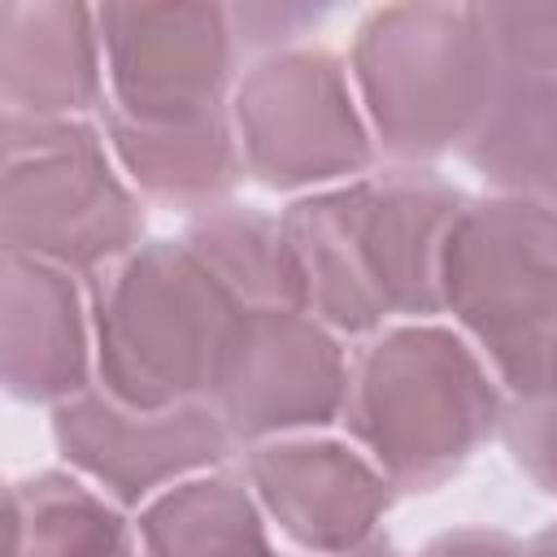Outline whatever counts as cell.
<instances>
[{
    "label": "cell",
    "instance_id": "6da1fadb",
    "mask_svg": "<svg viewBox=\"0 0 557 557\" xmlns=\"http://www.w3.org/2000/svg\"><path fill=\"white\" fill-rule=\"evenodd\" d=\"M466 191L426 165H392L305 191L283 209L305 265L309 309L339 335H374L392 318H435L440 248Z\"/></svg>",
    "mask_w": 557,
    "mask_h": 557
},
{
    "label": "cell",
    "instance_id": "7a4b0ae2",
    "mask_svg": "<svg viewBox=\"0 0 557 557\" xmlns=\"http://www.w3.org/2000/svg\"><path fill=\"white\" fill-rule=\"evenodd\" d=\"M505 405V383L457 326L405 318L357 352L339 422L400 492H431L500 435Z\"/></svg>",
    "mask_w": 557,
    "mask_h": 557
},
{
    "label": "cell",
    "instance_id": "3957f363",
    "mask_svg": "<svg viewBox=\"0 0 557 557\" xmlns=\"http://www.w3.org/2000/svg\"><path fill=\"white\" fill-rule=\"evenodd\" d=\"M96 383L135 409L209 400L222 339L244 309L178 239H139L87 278Z\"/></svg>",
    "mask_w": 557,
    "mask_h": 557
},
{
    "label": "cell",
    "instance_id": "277c9868",
    "mask_svg": "<svg viewBox=\"0 0 557 557\" xmlns=\"http://www.w3.org/2000/svg\"><path fill=\"white\" fill-rule=\"evenodd\" d=\"M348 74L374 148L396 165H426L466 144L496 61L457 0H387L357 26Z\"/></svg>",
    "mask_w": 557,
    "mask_h": 557
},
{
    "label": "cell",
    "instance_id": "5b68a950",
    "mask_svg": "<svg viewBox=\"0 0 557 557\" xmlns=\"http://www.w3.org/2000/svg\"><path fill=\"white\" fill-rule=\"evenodd\" d=\"M440 305L505 392H522L557 352V209L466 196L440 248Z\"/></svg>",
    "mask_w": 557,
    "mask_h": 557
},
{
    "label": "cell",
    "instance_id": "8992f818",
    "mask_svg": "<svg viewBox=\"0 0 557 557\" xmlns=\"http://www.w3.org/2000/svg\"><path fill=\"white\" fill-rule=\"evenodd\" d=\"M0 139V239L9 252L91 278L144 239V196L87 117L4 113Z\"/></svg>",
    "mask_w": 557,
    "mask_h": 557
},
{
    "label": "cell",
    "instance_id": "52a82bcc",
    "mask_svg": "<svg viewBox=\"0 0 557 557\" xmlns=\"http://www.w3.org/2000/svg\"><path fill=\"white\" fill-rule=\"evenodd\" d=\"M244 174L270 191H318L370 174L374 135L348 65L326 48H274L231 91Z\"/></svg>",
    "mask_w": 557,
    "mask_h": 557
},
{
    "label": "cell",
    "instance_id": "ba28073f",
    "mask_svg": "<svg viewBox=\"0 0 557 557\" xmlns=\"http://www.w3.org/2000/svg\"><path fill=\"white\" fill-rule=\"evenodd\" d=\"M339 339L313 309L244 305L231 318L209 392L235 444L339 422L352 374Z\"/></svg>",
    "mask_w": 557,
    "mask_h": 557
},
{
    "label": "cell",
    "instance_id": "9c48e42d",
    "mask_svg": "<svg viewBox=\"0 0 557 557\" xmlns=\"http://www.w3.org/2000/svg\"><path fill=\"white\" fill-rule=\"evenodd\" d=\"M109 104L139 122L226 109L235 30L226 0H96Z\"/></svg>",
    "mask_w": 557,
    "mask_h": 557
},
{
    "label": "cell",
    "instance_id": "30bf717a",
    "mask_svg": "<svg viewBox=\"0 0 557 557\" xmlns=\"http://www.w3.org/2000/svg\"><path fill=\"white\" fill-rule=\"evenodd\" d=\"M52 444L122 509H139L170 483L222 466L235 435L213 400L135 409L91 383L52 405Z\"/></svg>",
    "mask_w": 557,
    "mask_h": 557
},
{
    "label": "cell",
    "instance_id": "8fae6325",
    "mask_svg": "<svg viewBox=\"0 0 557 557\" xmlns=\"http://www.w3.org/2000/svg\"><path fill=\"white\" fill-rule=\"evenodd\" d=\"M244 479L252 483L265 518L296 548L313 553L374 548L400 492L366 448L313 431L248 444Z\"/></svg>",
    "mask_w": 557,
    "mask_h": 557
},
{
    "label": "cell",
    "instance_id": "7c38bea8",
    "mask_svg": "<svg viewBox=\"0 0 557 557\" xmlns=\"http://www.w3.org/2000/svg\"><path fill=\"white\" fill-rule=\"evenodd\" d=\"M0 374L17 405H61L96 383L91 305L74 270L4 248Z\"/></svg>",
    "mask_w": 557,
    "mask_h": 557
},
{
    "label": "cell",
    "instance_id": "4fadbf2b",
    "mask_svg": "<svg viewBox=\"0 0 557 557\" xmlns=\"http://www.w3.org/2000/svg\"><path fill=\"white\" fill-rule=\"evenodd\" d=\"M104 44L96 0H4V113L83 117L104 109Z\"/></svg>",
    "mask_w": 557,
    "mask_h": 557
},
{
    "label": "cell",
    "instance_id": "5bb4252c",
    "mask_svg": "<svg viewBox=\"0 0 557 557\" xmlns=\"http://www.w3.org/2000/svg\"><path fill=\"white\" fill-rule=\"evenodd\" d=\"M104 139L131 187L165 209L205 213L226 205L244 178L231 104L178 122H139L104 104Z\"/></svg>",
    "mask_w": 557,
    "mask_h": 557
},
{
    "label": "cell",
    "instance_id": "9a60e30c",
    "mask_svg": "<svg viewBox=\"0 0 557 557\" xmlns=\"http://www.w3.org/2000/svg\"><path fill=\"white\" fill-rule=\"evenodd\" d=\"M457 152L492 191L557 209V74L496 70L492 96Z\"/></svg>",
    "mask_w": 557,
    "mask_h": 557
},
{
    "label": "cell",
    "instance_id": "2e32d148",
    "mask_svg": "<svg viewBox=\"0 0 557 557\" xmlns=\"http://www.w3.org/2000/svg\"><path fill=\"white\" fill-rule=\"evenodd\" d=\"M265 509L248 479L222 470H196L148 505H139L135 535L139 548L157 557H226V553H265Z\"/></svg>",
    "mask_w": 557,
    "mask_h": 557
},
{
    "label": "cell",
    "instance_id": "e0dca14e",
    "mask_svg": "<svg viewBox=\"0 0 557 557\" xmlns=\"http://www.w3.org/2000/svg\"><path fill=\"white\" fill-rule=\"evenodd\" d=\"M183 239L200 261L235 292L239 305H296L309 309L305 265L287 235L283 213H261L248 205H213L196 213Z\"/></svg>",
    "mask_w": 557,
    "mask_h": 557
},
{
    "label": "cell",
    "instance_id": "ac0fdd59",
    "mask_svg": "<svg viewBox=\"0 0 557 557\" xmlns=\"http://www.w3.org/2000/svg\"><path fill=\"white\" fill-rule=\"evenodd\" d=\"M9 540L13 553H131L139 535L126 509L87 474L35 470L9 487Z\"/></svg>",
    "mask_w": 557,
    "mask_h": 557
},
{
    "label": "cell",
    "instance_id": "d6986e66",
    "mask_svg": "<svg viewBox=\"0 0 557 557\" xmlns=\"http://www.w3.org/2000/svg\"><path fill=\"white\" fill-rule=\"evenodd\" d=\"M496 70L557 74V0H457Z\"/></svg>",
    "mask_w": 557,
    "mask_h": 557
},
{
    "label": "cell",
    "instance_id": "ffe728a7",
    "mask_svg": "<svg viewBox=\"0 0 557 557\" xmlns=\"http://www.w3.org/2000/svg\"><path fill=\"white\" fill-rule=\"evenodd\" d=\"M500 440L513 466L544 496H557V352L544 361V370L522 392L509 396Z\"/></svg>",
    "mask_w": 557,
    "mask_h": 557
},
{
    "label": "cell",
    "instance_id": "44dd1931",
    "mask_svg": "<svg viewBox=\"0 0 557 557\" xmlns=\"http://www.w3.org/2000/svg\"><path fill=\"white\" fill-rule=\"evenodd\" d=\"M348 0H226L235 44L248 52L292 48L300 35L318 30Z\"/></svg>",
    "mask_w": 557,
    "mask_h": 557
}]
</instances>
